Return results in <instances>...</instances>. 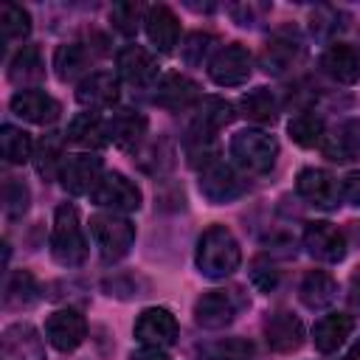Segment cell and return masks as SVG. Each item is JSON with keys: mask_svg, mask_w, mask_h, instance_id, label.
<instances>
[{"mask_svg": "<svg viewBox=\"0 0 360 360\" xmlns=\"http://www.w3.org/2000/svg\"><path fill=\"white\" fill-rule=\"evenodd\" d=\"M194 264H197L200 276H205L211 281L228 278L242 264V248L225 225H208L197 239Z\"/></svg>", "mask_w": 360, "mask_h": 360, "instance_id": "1", "label": "cell"}, {"mask_svg": "<svg viewBox=\"0 0 360 360\" xmlns=\"http://www.w3.org/2000/svg\"><path fill=\"white\" fill-rule=\"evenodd\" d=\"M51 256L62 267H79L87 259V239L79 219L76 205L62 202L53 211V228H51Z\"/></svg>", "mask_w": 360, "mask_h": 360, "instance_id": "2", "label": "cell"}, {"mask_svg": "<svg viewBox=\"0 0 360 360\" xmlns=\"http://www.w3.org/2000/svg\"><path fill=\"white\" fill-rule=\"evenodd\" d=\"M90 236L98 248V256L112 264V262H121L132 245H135V225L124 217V214H110V211H101V214H93L90 217Z\"/></svg>", "mask_w": 360, "mask_h": 360, "instance_id": "3", "label": "cell"}, {"mask_svg": "<svg viewBox=\"0 0 360 360\" xmlns=\"http://www.w3.org/2000/svg\"><path fill=\"white\" fill-rule=\"evenodd\" d=\"M231 158L250 174H267L278 158V141L264 129H239L231 138Z\"/></svg>", "mask_w": 360, "mask_h": 360, "instance_id": "4", "label": "cell"}, {"mask_svg": "<svg viewBox=\"0 0 360 360\" xmlns=\"http://www.w3.org/2000/svg\"><path fill=\"white\" fill-rule=\"evenodd\" d=\"M90 200L110 211V214H129V211H138L141 202H143V194L141 188L121 172H104V177L98 180V186L93 188Z\"/></svg>", "mask_w": 360, "mask_h": 360, "instance_id": "5", "label": "cell"}, {"mask_svg": "<svg viewBox=\"0 0 360 360\" xmlns=\"http://www.w3.org/2000/svg\"><path fill=\"white\" fill-rule=\"evenodd\" d=\"M245 304L248 301L239 290H208L194 304V321L202 329H225L228 323H233Z\"/></svg>", "mask_w": 360, "mask_h": 360, "instance_id": "6", "label": "cell"}, {"mask_svg": "<svg viewBox=\"0 0 360 360\" xmlns=\"http://www.w3.org/2000/svg\"><path fill=\"white\" fill-rule=\"evenodd\" d=\"M245 191H248V180L225 160H214L211 166L200 172V194L214 205L233 202Z\"/></svg>", "mask_w": 360, "mask_h": 360, "instance_id": "7", "label": "cell"}, {"mask_svg": "<svg viewBox=\"0 0 360 360\" xmlns=\"http://www.w3.org/2000/svg\"><path fill=\"white\" fill-rule=\"evenodd\" d=\"M101 177H104V166H101V158L96 152H73V155H65L62 169H59L62 188L68 194H73V197L93 194V188L98 186Z\"/></svg>", "mask_w": 360, "mask_h": 360, "instance_id": "8", "label": "cell"}, {"mask_svg": "<svg viewBox=\"0 0 360 360\" xmlns=\"http://www.w3.org/2000/svg\"><path fill=\"white\" fill-rule=\"evenodd\" d=\"M250 70H253V56L239 42L222 45L214 53V59L208 62V76L219 87H239V84H245L250 79Z\"/></svg>", "mask_w": 360, "mask_h": 360, "instance_id": "9", "label": "cell"}, {"mask_svg": "<svg viewBox=\"0 0 360 360\" xmlns=\"http://www.w3.org/2000/svg\"><path fill=\"white\" fill-rule=\"evenodd\" d=\"M307 51H304V42L290 34V31H278L270 37V42L262 48L259 53V65L264 73L270 76H284L290 70H295L301 62H304Z\"/></svg>", "mask_w": 360, "mask_h": 360, "instance_id": "10", "label": "cell"}, {"mask_svg": "<svg viewBox=\"0 0 360 360\" xmlns=\"http://www.w3.org/2000/svg\"><path fill=\"white\" fill-rule=\"evenodd\" d=\"M295 191L298 197L307 202V205H315V208H323V211H332L340 205L343 200V191H340V183L326 172V169H301L298 177H295Z\"/></svg>", "mask_w": 360, "mask_h": 360, "instance_id": "11", "label": "cell"}, {"mask_svg": "<svg viewBox=\"0 0 360 360\" xmlns=\"http://www.w3.org/2000/svg\"><path fill=\"white\" fill-rule=\"evenodd\" d=\"M135 340L141 346H152V349H169L177 340V318L166 309V307H146L138 318H135Z\"/></svg>", "mask_w": 360, "mask_h": 360, "instance_id": "12", "label": "cell"}, {"mask_svg": "<svg viewBox=\"0 0 360 360\" xmlns=\"http://www.w3.org/2000/svg\"><path fill=\"white\" fill-rule=\"evenodd\" d=\"M84 338H87V321H84V315L79 309L68 307V309H56V312L48 315V321H45V340L56 352H62V354L76 352L84 343Z\"/></svg>", "mask_w": 360, "mask_h": 360, "instance_id": "13", "label": "cell"}, {"mask_svg": "<svg viewBox=\"0 0 360 360\" xmlns=\"http://www.w3.org/2000/svg\"><path fill=\"white\" fill-rule=\"evenodd\" d=\"M304 248L312 259L338 264L346 256V236L332 222H309L304 228Z\"/></svg>", "mask_w": 360, "mask_h": 360, "instance_id": "14", "label": "cell"}, {"mask_svg": "<svg viewBox=\"0 0 360 360\" xmlns=\"http://www.w3.org/2000/svg\"><path fill=\"white\" fill-rule=\"evenodd\" d=\"M0 360H45V343L31 323H11L0 335Z\"/></svg>", "mask_w": 360, "mask_h": 360, "instance_id": "15", "label": "cell"}, {"mask_svg": "<svg viewBox=\"0 0 360 360\" xmlns=\"http://www.w3.org/2000/svg\"><path fill=\"white\" fill-rule=\"evenodd\" d=\"M152 101L163 110H172V112L188 110V107L200 104V87H197V82H191L183 73H166L158 79Z\"/></svg>", "mask_w": 360, "mask_h": 360, "instance_id": "16", "label": "cell"}, {"mask_svg": "<svg viewBox=\"0 0 360 360\" xmlns=\"http://www.w3.org/2000/svg\"><path fill=\"white\" fill-rule=\"evenodd\" d=\"M11 112L28 124H53L59 118V101L53 96H48L39 87H28V90H17L8 101Z\"/></svg>", "mask_w": 360, "mask_h": 360, "instance_id": "17", "label": "cell"}, {"mask_svg": "<svg viewBox=\"0 0 360 360\" xmlns=\"http://www.w3.org/2000/svg\"><path fill=\"white\" fill-rule=\"evenodd\" d=\"M321 152L332 163L360 160V118H346L338 127H332L321 143Z\"/></svg>", "mask_w": 360, "mask_h": 360, "instance_id": "18", "label": "cell"}, {"mask_svg": "<svg viewBox=\"0 0 360 360\" xmlns=\"http://www.w3.org/2000/svg\"><path fill=\"white\" fill-rule=\"evenodd\" d=\"M231 121H233V107L225 98H217V96L200 98L188 124V138H217V132Z\"/></svg>", "mask_w": 360, "mask_h": 360, "instance_id": "19", "label": "cell"}, {"mask_svg": "<svg viewBox=\"0 0 360 360\" xmlns=\"http://www.w3.org/2000/svg\"><path fill=\"white\" fill-rule=\"evenodd\" d=\"M143 31H146V37H149V42H152L155 51L172 53L174 45H177V39H180V20H177V14L169 6L158 3V6H149L146 8Z\"/></svg>", "mask_w": 360, "mask_h": 360, "instance_id": "20", "label": "cell"}, {"mask_svg": "<svg viewBox=\"0 0 360 360\" xmlns=\"http://www.w3.org/2000/svg\"><path fill=\"white\" fill-rule=\"evenodd\" d=\"M115 68H118V76L132 87L152 84L158 76V62L143 45H124L115 56Z\"/></svg>", "mask_w": 360, "mask_h": 360, "instance_id": "21", "label": "cell"}, {"mask_svg": "<svg viewBox=\"0 0 360 360\" xmlns=\"http://www.w3.org/2000/svg\"><path fill=\"white\" fill-rule=\"evenodd\" d=\"M76 101L87 112L110 110L118 101V79L112 73H104V70H96V73L84 76L76 87Z\"/></svg>", "mask_w": 360, "mask_h": 360, "instance_id": "22", "label": "cell"}, {"mask_svg": "<svg viewBox=\"0 0 360 360\" xmlns=\"http://www.w3.org/2000/svg\"><path fill=\"white\" fill-rule=\"evenodd\" d=\"M146 115L143 112H135V110H115L110 118H107V138L110 143H115L118 149H132L138 152L143 146V138H146Z\"/></svg>", "mask_w": 360, "mask_h": 360, "instance_id": "23", "label": "cell"}, {"mask_svg": "<svg viewBox=\"0 0 360 360\" xmlns=\"http://www.w3.org/2000/svg\"><path fill=\"white\" fill-rule=\"evenodd\" d=\"M264 340L273 352L290 354V352L301 349V343H304V323L292 312L278 309L264 321Z\"/></svg>", "mask_w": 360, "mask_h": 360, "instance_id": "24", "label": "cell"}, {"mask_svg": "<svg viewBox=\"0 0 360 360\" xmlns=\"http://www.w3.org/2000/svg\"><path fill=\"white\" fill-rule=\"evenodd\" d=\"M321 68L338 84L360 82V53L349 42H332L321 56Z\"/></svg>", "mask_w": 360, "mask_h": 360, "instance_id": "25", "label": "cell"}, {"mask_svg": "<svg viewBox=\"0 0 360 360\" xmlns=\"http://www.w3.org/2000/svg\"><path fill=\"white\" fill-rule=\"evenodd\" d=\"M65 138H68V143L79 146L82 152H96L104 143H110V138H107V121L98 112H79V115L70 118Z\"/></svg>", "mask_w": 360, "mask_h": 360, "instance_id": "26", "label": "cell"}, {"mask_svg": "<svg viewBox=\"0 0 360 360\" xmlns=\"http://www.w3.org/2000/svg\"><path fill=\"white\" fill-rule=\"evenodd\" d=\"M354 332V318L346 312H326L323 318H318V323L312 326V343L321 354H332L338 352L346 338Z\"/></svg>", "mask_w": 360, "mask_h": 360, "instance_id": "27", "label": "cell"}, {"mask_svg": "<svg viewBox=\"0 0 360 360\" xmlns=\"http://www.w3.org/2000/svg\"><path fill=\"white\" fill-rule=\"evenodd\" d=\"M338 295V281L326 273V270H309L301 284H298V298L304 307L309 309H323L335 301Z\"/></svg>", "mask_w": 360, "mask_h": 360, "instance_id": "28", "label": "cell"}, {"mask_svg": "<svg viewBox=\"0 0 360 360\" xmlns=\"http://www.w3.org/2000/svg\"><path fill=\"white\" fill-rule=\"evenodd\" d=\"M45 76V62L37 45H22L14 59L8 62V79L14 84H20L22 90H28V84H37Z\"/></svg>", "mask_w": 360, "mask_h": 360, "instance_id": "29", "label": "cell"}, {"mask_svg": "<svg viewBox=\"0 0 360 360\" xmlns=\"http://www.w3.org/2000/svg\"><path fill=\"white\" fill-rule=\"evenodd\" d=\"M87 65H90V51L82 42H65L53 53V70H56L59 82L79 79L87 70Z\"/></svg>", "mask_w": 360, "mask_h": 360, "instance_id": "30", "label": "cell"}, {"mask_svg": "<svg viewBox=\"0 0 360 360\" xmlns=\"http://www.w3.org/2000/svg\"><path fill=\"white\" fill-rule=\"evenodd\" d=\"M239 110H242V115H248L256 124H273L278 118V98L273 96V90L256 87L239 98Z\"/></svg>", "mask_w": 360, "mask_h": 360, "instance_id": "31", "label": "cell"}, {"mask_svg": "<svg viewBox=\"0 0 360 360\" xmlns=\"http://www.w3.org/2000/svg\"><path fill=\"white\" fill-rule=\"evenodd\" d=\"M68 138H62L59 132H48L42 135V141L34 146V163H37V172L45 177V180H53L59 177V169H62V160H65V152H62V143Z\"/></svg>", "mask_w": 360, "mask_h": 360, "instance_id": "32", "label": "cell"}, {"mask_svg": "<svg viewBox=\"0 0 360 360\" xmlns=\"http://www.w3.org/2000/svg\"><path fill=\"white\" fill-rule=\"evenodd\" d=\"M253 343L245 338H219L211 343L197 346L194 360H250Z\"/></svg>", "mask_w": 360, "mask_h": 360, "instance_id": "33", "label": "cell"}, {"mask_svg": "<svg viewBox=\"0 0 360 360\" xmlns=\"http://www.w3.org/2000/svg\"><path fill=\"white\" fill-rule=\"evenodd\" d=\"M287 132H290V138L298 143V146H304V149H312V146H321L323 143V138H326V124H323V118L318 115V112H298L290 124H287Z\"/></svg>", "mask_w": 360, "mask_h": 360, "instance_id": "34", "label": "cell"}, {"mask_svg": "<svg viewBox=\"0 0 360 360\" xmlns=\"http://www.w3.org/2000/svg\"><path fill=\"white\" fill-rule=\"evenodd\" d=\"M0 155H3V160L11 163V166H20V163L31 160V155H34V141H31V135H28L25 129H20V127L6 124V127L0 129Z\"/></svg>", "mask_w": 360, "mask_h": 360, "instance_id": "35", "label": "cell"}, {"mask_svg": "<svg viewBox=\"0 0 360 360\" xmlns=\"http://www.w3.org/2000/svg\"><path fill=\"white\" fill-rule=\"evenodd\" d=\"M0 34H3L6 45L25 39L31 34V14H28V8L17 6V3H3L0 6Z\"/></svg>", "mask_w": 360, "mask_h": 360, "instance_id": "36", "label": "cell"}, {"mask_svg": "<svg viewBox=\"0 0 360 360\" xmlns=\"http://www.w3.org/2000/svg\"><path fill=\"white\" fill-rule=\"evenodd\" d=\"M39 295V287H37V278L28 273V270H17L11 273L8 284H6V292H3V304L6 307H31Z\"/></svg>", "mask_w": 360, "mask_h": 360, "instance_id": "37", "label": "cell"}, {"mask_svg": "<svg viewBox=\"0 0 360 360\" xmlns=\"http://www.w3.org/2000/svg\"><path fill=\"white\" fill-rule=\"evenodd\" d=\"M214 45H217V39L211 37V34H205V31H191L186 39H183V45H180V59L188 65V68H200V65H208L211 59H214Z\"/></svg>", "mask_w": 360, "mask_h": 360, "instance_id": "38", "label": "cell"}, {"mask_svg": "<svg viewBox=\"0 0 360 360\" xmlns=\"http://www.w3.org/2000/svg\"><path fill=\"white\" fill-rule=\"evenodd\" d=\"M143 20H146V6H141V3H115L110 8V22L124 37H135L138 28L143 25Z\"/></svg>", "mask_w": 360, "mask_h": 360, "instance_id": "39", "label": "cell"}, {"mask_svg": "<svg viewBox=\"0 0 360 360\" xmlns=\"http://www.w3.org/2000/svg\"><path fill=\"white\" fill-rule=\"evenodd\" d=\"M31 202V191L20 177H6L3 183V211L8 219H20L28 211Z\"/></svg>", "mask_w": 360, "mask_h": 360, "instance_id": "40", "label": "cell"}, {"mask_svg": "<svg viewBox=\"0 0 360 360\" xmlns=\"http://www.w3.org/2000/svg\"><path fill=\"white\" fill-rule=\"evenodd\" d=\"M250 281H253L256 290L273 292V290L278 287V270H276V264H273L270 259H256V262L250 264Z\"/></svg>", "mask_w": 360, "mask_h": 360, "instance_id": "41", "label": "cell"}, {"mask_svg": "<svg viewBox=\"0 0 360 360\" xmlns=\"http://www.w3.org/2000/svg\"><path fill=\"white\" fill-rule=\"evenodd\" d=\"M231 14L239 25H256L262 22V17L267 14V6H259V3H242V6H231Z\"/></svg>", "mask_w": 360, "mask_h": 360, "instance_id": "42", "label": "cell"}, {"mask_svg": "<svg viewBox=\"0 0 360 360\" xmlns=\"http://www.w3.org/2000/svg\"><path fill=\"white\" fill-rule=\"evenodd\" d=\"M340 191H343V200H346L349 205H357V208H360V172L346 174L343 183H340Z\"/></svg>", "mask_w": 360, "mask_h": 360, "instance_id": "43", "label": "cell"}, {"mask_svg": "<svg viewBox=\"0 0 360 360\" xmlns=\"http://www.w3.org/2000/svg\"><path fill=\"white\" fill-rule=\"evenodd\" d=\"M129 360H172L166 354V349H152V346H141L138 352L129 354Z\"/></svg>", "mask_w": 360, "mask_h": 360, "instance_id": "44", "label": "cell"}, {"mask_svg": "<svg viewBox=\"0 0 360 360\" xmlns=\"http://www.w3.org/2000/svg\"><path fill=\"white\" fill-rule=\"evenodd\" d=\"M349 298H352V307L360 309V267H357L354 276H352V295H349Z\"/></svg>", "mask_w": 360, "mask_h": 360, "instance_id": "45", "label": "cell"}, {"mask_svg": "<svg viewBox=\"0 0 360 360\" xmlns=\"http://www.w3.org/2000/svg\"><path fill=\"white\" fill-rule=\"evenodd\" d=\"M340 360H360V338H357V340L349 346V352H346Z\"/></svg>", "mask_w": 360, "mask_h": 360, "instance_id": "46", "label": "cell"}]
</instances>
